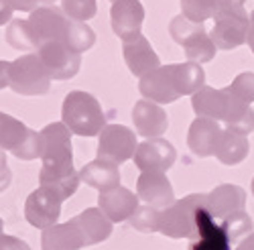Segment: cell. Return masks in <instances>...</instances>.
I'll return each mask as SVG.
<instances>
[{"instance_id": "22", "label": "cell", "mask_w": 254, "mask_h": 250, "mask_svg": "<svg viewBox=\"0 0 254 250\" xmlns=\"http://www.w3.org/2000/svg\"><path fill=\"white\" fill-rule=\"evenodd\" d=\"M246 191L240 185L222 183L207 193V210L216 220H224L236 212H244Z\"/></svg>"}, {"instance_id": "15", "label": "cell", "mask_w": 254, "mask_h": 250, "mask_svg": "<svg viewBox=\"0 0 254 250\" xmlns=\"http://www.w3.org/2000/svg\"><path fill=\"white\" fill-rule=\"evenodd\" d=\"M136 195L142 203L157 210H165L175 201V191L167 173L142 171L136 179Z\"/></svg>"}, {"instance_id": "42", "label": "cell", "mask_w": 254, "mask_h": 250, "mask_svg": "<svg viewBox=\"0 0 254 250\" xmlns=\"http://www.w3.org/2000/svg\"><path fill=\"white\" fill-rule=\"evenodd\" d=\"M248 47L252 49V53H254V25L250 27V35H248Z\"/></svg>"}, {"instance_id": "11", "label": "cell", "mask_w": 254, "mask_h": 250, "mask_svg": "<svg viewBox=\"0 0 254 250\" xmlns=\"http://www.w3.org/2000/svg\"><path fill=\"white\" fill-rule=\"evenodd\" d=\"M71 23L73 20L55 4L39 6L29 16V25L33 29V35L37 39L39 47L43 43H49V41H63V43H67Z\"/></svg>"}, {"instance_id": "38", "label": "cell", "mask_w": 254, "mask_h": 250, "mask_svg": "<svg viewBox=\"0 0 254 250\" xmlns=\"http://www.w3.org/2000/svg\"><path fill=\"white\" fill-rule=\"evenodd\" d=\"M246 0H214L216 4V14L224 10H234V8H244Z\"/></svg>"}, {"instance_id": "17", "label": "cell", "mask_w": 254, "mask_h": 250, "mask_svg": "<svg viewBox=\"0 0 254 250\" xmlns=\"http://www.w3.org/2000/svg\"><path fill=\"white\" fill-rule=\"evenodd\" d=\"M138 92L144 100H151L155 104H161V106L163 104H173L181 98L175 88L171 65H161L151 73L142 75L138 81Z\"/></svg>"}, {"instance_id": "9", "label": "cell", "mask_w": 254, "mask_h": 250, "mask_svg": "<svg viewBox=\"0 0 254 250\" xmlns=\"http://www.w3.org/2000/svg\"><path fill=\"white\" fill-rule=\"evenodd\" d=\"M138 147L136 134L124 124H106L98 134V159L122 165L134 157Z\"/></svg>"}, {"instance_id": "32", "label": "cell", "mask_w": 254, "mask_h": 250, "mask_svg": "<svg viewBox=\"0 0 254 250\" xmlns=\"http://www.w3.org/2000/svg\"><path fill=\"white\" fill-rule=\"evenodd\" d=\"M96 43V33L90 25L86 23H79V20H73L71 23V29H69V37H67V45L77 51V53H83L92 49Z\"/></svg>"}, {"instance_id": "5", "label": "cell", "mask_w": 254, "mask_h": 250, "mask_svg": "<svg viewBox=\"0 0 254 250\" xmlns=\"http://www.w3.org/2000/svg\"><path fill=\"white\" fill-rule=\"evenodd\" d=\"M169 35L175 41L177 45L183 47L187 61H193V63H207L216 57V43L211 41L209 33L205 31L203 25L191 23L189 18L175 16L171 23H169Z\"/></svg>"}, {"instance_id": "44", "label": "cell", "mask_w": 254, "mask_h": 250, "mask_svg": "<svg viewBox=\"0 0 254 250\" xmlns=\"http://www.w3.org/2000/svg\"><path fill=\"white\" fill-rule=\"evenodd\" d=\"M4 234V226H2V220H0V236Z\"/></svg>"}, {"instance_id": "19", "label": "cell", "mask_w": 254, "mask_h": 250, "mask_svg": "<svg viewBox=\"0 0 254 250\" xmlns=\"http://www.w3.org/2000/svg\"><path fill=\"white\" fill-rule=\"evenodd\" d=\"M138 205H140L138 195L134 191H130L128 187H122V185L110 187V189H106V191H100V195H98V207L114 224L130 220Z\"/></svg>"}, {"instance_id": "41", "label": "cell", "mask_w": 254, "mask_h": 250, "mask_svg": "<svg viewBox=\"0 0 254 250\" xmlns=\"http://www.w3.org/2000/svg\"><path fill=\"white\" fill-rule=\"evenodd\" d=\"M240 246L246 248V250H254V232H252L250 236H246V238L240 242Z\"/></svg>"}, {"instance_id": "23", "label": "cell", "mask_w": 254, "mask_h": 250, "mask_svg": "<svg viewBox=\"0 0 254 250\" xmlns=\"http://www.w3.org/2000/svg\"><path fill=\"white\" fill-rule=\"evenodd\" d=\"M86 248V240L79 230L77 222L71 218L69 222L55 224L41 236V250H81Z\"/></svg>"}, {"instance_id": "27", "label": "cell", "mask_w": 254, "mask_h": 250, "mask_svg": "<svg viewBox=\"0 0 254 250\" xmlns=\"http://www.w3.org/2000/svg\"><path fill=\"white\" fill-rule=\"evenodd\" d=\"M250 153V142L244 134H238V132H232V130H226L224 128V134L220 138V144H218V151H216V157L222 165H228V167H234L238 163H242Z\"/></svg>"}, {"instance_id": "28", "label": "cell", "mask_w": 254, "mask_h": 250, "mask_svg": "<svg viewBox=\"0 0 254 250\" xmlns=\"http://www.w3.org/2000/svg\"><path fill=\"white\" fill-rule=\"evenodd\" d=\"M6 43L18 51H37L39 43L29 25V18H12L6 29Z\"/></svg>"}, {"instance_id": "2", "label": "cell", "mask_w": 254, "mask_h": 250, "mask_svg": "<svg viewBox=\"0 0 254 250\" xmlns=\"http://www.w3.org/2000/svg\"><path fill=\"white\" fill-rule=\"evenodd\" d=\"M191 108L195 116L222 122L226 130L238 132V134H250L254 130L252 106L234 98L226 88L216 90V88L203 86L199 92L191 96Z\"/></svg>"}, {"instance_id": "33", "label": "cell", "mask_w": 254, "mask_h": 250, "mask_svg": "<svg viewBox=\"0 0 254 250\" xmlns=\"http://www.w3.org/2000/svg\"><path fill=\"white\" fill-rule=\"evenodd\" d=\"M61 10L71 20L88 23L90 18L96 16L98 4H96V0H61Z\"/></svg>"}, {"instance_id": "10", "label": "cell", "mask_w": 254, "mask_h": 250, "mask_svg": "<svg viewBox=\"0 0 254 250\" xmlns=\"http://www.w3.org/2000/svg\"><path fill=\"white\" fill-rule=\"evenodd\" d=\"M37 55L41 59V63L45 65L49 77L57 79V81L75 77L79 71V65H81V53L73 51L67 43H63V41L43 43L37 49Z\"/></svg>"}, {"instance_id": "36", "label": "cell", "mask_w": 254, "mask_h": 250, "mask_svg": "<svg viewBox=\"0 0 254 250\" xmlns=\"http://www.w3.org/2000/svg\"><path fill=\"white\" fill-rule=\"evenodd\" d=\"M0 250H31V246L18 236L2 234L0 236Z\"/></svg>"}, {"instance_id": "20", "label": "cell", "mask_w": 254, "mask_h": 250, "mask_svg": "<svg viewBox=\"0 0 254 250\" xmlns=\"http://www.w3.org/2000/svg\"><path fill=\"white\" fill-rule=\"evenodd\" d=\"M132 122L136 134H140L142 138H159L169 128V116L163 110V106L144 98L134 102Z\"/></svg>"}, {"instance_id": "40", "label": "cell", "mask_w": 254, "mask_h": 250, "mask_svg": "<svg viewBox=\"0 0 254 250\" xmlns=\"http://www.w3.org/2000/svg\"><path fill=\"white\" fill-rule=\"evenodd\" d=\"M8 71H10V61L0 59V90L8 88Z\"/></svg>"}, {"instance_id": "13", "label": "cell", "mask_w": 254, "mask_h": 250, "mask_svg": "<svg viewBox=\"0 0 254 250\" xmlns=\"http://www.w3.org/2000/svg\"><path fill=\"white\" fill-rule=\"evenodd\" d=\"M134 165L138 171H153V173H165L173 167L177 159V151L169 140L165 138H146L138 142L134 151Z\"/></svg>"}, {"instance_id": "45", "label": "cell", "mask_w": 254, "mask_h": 250, "mask_svg": "<svg viewBox=\"0 0 254 250\" xmlns=\"http://www.w3.org/2000/svg\"><path fill=\"white\" fill-rule=\"evenodd\" d=\"M250 25H254V10L250 12Z\"/></svg>"}, {"instance_id": "24", "label": "cell", "mask_w": 254, "mask_h": 250, "mask_svg": "<svg viewBox=\"0 0 254 250\" xmlns=\"http://www.w3.org/2000/svg\"><path fill=\"white\" fill-rule=\"evenodd\" d=\"M73 220L79 226V230L83 234V240H86V246L100 244V242L108 240L112 236L114 222L106 216L100 207H88V210H83L81 214H77Z\"/></svg>"}, {"instance_id": "3", "label": "cell", "mask_w": 254, "mask_h": 250, "mask_svg": "<svg viewBox=\"0 0 254 250\" xmlns=\"http://www.w3.org/2000/svg\"><path fill=\"white\" fill-rule=\"evenodd\" d=\"M61 122L77 136H98L106 126V114L100 102L83 90H73L63 98Z\"/></svg>"}, {"instance_id": "4", "label": "cell", "mask_w": 254, "mask_h": 250, "mask_svg": "<svg viewBox=\"0 0 254 250\" xmlns=\"http://www.w3.org/2000/svg\"><path fill=\"white\" fill-rule=\"evenodd\" d=\"M207 203V195L191 193L183 199H175L169 207L161 210V228L159 232L167 238H195L197 236V216Z\"/></svg>"}, {"instance_id": "12", "label": "cell", "mask_w": 254, "mask_h": 250, "mask_svg": "<svg viewBox=\"0 0 254 250\" xmlns=\"http://www.w3.org/2000/svg\"><path fill=\"white\" fill-rule=\"evenodd\" d=\"M61 203L63 199L55 191L39 185L25 199V218L37 230H47L57 224L61 216Z\"/></svg>"}, {"instance_id": "35", "label": "cell", "mask_w": 254, "mask_h": 250, "mask_svg": "<svg viewBox=\"0 0 254 250\" xmlns=\"http://www.w3.org/2000/svg\"><path fill=\"white\" fill-rule=\"evenodd\" d=\"M6 151L0 149V193H4L8 187H10V181H12V173H10V167H8V159H6Z\"/></svg>"}, {"instance_id": "7", "label": "cell", "mask_w": 254, "mask_h": 250, "mask_svg": "<svg viewBox=\"0 0 254 250\" xmlns=\"http://www.w3.org/2000/svg\"><path fill=\"white\" fill-rule=\"evenodd\" d=\"M0 149L20 161L41 159V132L29 128L14 116L0 112Z\"/></svg>"}, {"instance_id": "6", "label": "cell", "mask_w": 254, "mask_h": 250, "mask_svg": "<svg viewBox=\"0 0 254 250\" xmlns=\"http://www.w3.org/2000/svg\"><path fill=\"white\" fill-rule=\"evenodd\" d=\"M8 88L20 96H45L51 90V77L37 53H27L10 61Z\"/></svg>"}, {"instance_id": "25", "label": "cell", "mask_w": 254, "mask_h": 250, "mask_svg": "<svg viewBox=\"0 0 254 250\" xmlns=\"http://www.w3.org/2000/svg\"><path fill=\"white\" fill-rule=\"evenodd\" d=\"M118 167L120 165L110 163L106 159H94L79 169V179L98 191H106V189H110V187L120 185L122 177H120Z\"/></svg>"}, {"instance_id": "8", "label": "cell", "mask_w": 254, "mask_h": 250, "mask_svg": "<svg viewBox=\"0 0 254 250\" xmlns=\"http://www.w3.org/2000/svg\"><path fill=\"white\" fill-rule=\"evenodd\" d=\"M250 27H252L250 16L244 8L224 10L214 16V29H211L209 37L218 49L232 51V49H238L240 45L248 43Z\"/></svg>"}, {"instance_id": "48", "label": "cell", "mask_w": 254, "mask_h": 250, "mask_svg": "<svg viewBox=\"0 0 254 250\" xmlns=\"http://www.w3.org/2000/svg\"><path fill=\"white\" fill-rule=\"evenodd\" d=\"M110 2H112V4H114V2H118V0H110Z\"/></svg>"}, {"instance_id": "14", "label": "cell", "mask_w": 254, "mask_h": 250, "mask_svg": "<svg viewBox=\"0 0 254 250\" xmlns=\"http://www.w3.org/2000/svg\"><path fill=\"white\" fill-rule=\"evenodd\" d=\"M222 134H224L222 122L211 120V118L195 116V120L191 122V126H189V130H187L189 151H191L195 157H199V159L216 157Z\"/></svg>"}, {"instance_id": "47", "label": "cell", "mask_w": 254, "mask_h": 250, "mask_svg": "<svg viewBox=\"0 0 254 250\" xmlns=\"http://www.w3.org/2000/svg\"><path fill=\"white\" fill-rule=\"evenodd\" d=\"M234 250H246V248H242V246H240V244H238V246H236V248H234Z\"/></svg>"}, {"instance_id": "43", "label": "cell", "mask_w": 254, "mask_h": 250, "mask_svg": "<svg viewBox=\"0 0 254 250\" xmlns=\"http://www.w3.org/2000/svg\"><path fill=\"white\" fill-rule=\"evenodd\" d=\"M41 2H43L45 6H53V4L57 2V0H41Z\"/></svg>"}, {"instance_id": "34", "label": "cell", "mask_w": 254, "mask_h": 250, "mask_svg": "<svg viewBox=\"0 0 254 250\" xmlns=\"http://www.w3.org/2000/svg\"><path fill=\"white\" fill-rule=\"evenodd\" d=\"M234 98H238L244 104L254 102V73L252 71H242L234 77V81L226 88Z\"/></svg>"}, {"instance_id": "37", "label": "cell", "mask_w": 254, "mask_h": 250, "mask_svg": "<svg viewBox=\"0 0 254 250\" xmlns=\"http://www.w3.org/2000/svg\"><path fill=\"white\" fill-rule=\"evenodd\" d=\"M6 2L12 6V10H20V12H33L35 8H39L37 4L41 0H6Z\"/></svg>"}, {"instance_id": "16", "label": "cell", "mask_w": 254, "mask_h": 250, "mask_svg": "<svg viewBox=\"0 0 254 250\" xmlns=\"http://www.w3.org/2000/svg\"><path fill=\"white\" fill-rule=\"evenodd\" d=\"M122 57H124V63L128 67V71L136 75L138 79L146 73H151L153 69L161 67L159 55L155 53L151 41L142 33L130 41H122Z\"/></svg>"}, {"instance_id": "21", "label": "cell", "mask_w": 254, "mask_h": 250, "mask_svg": "<svg viewBox=\"0 0 254 250\" xmlns=\"http://www.w3.org/2000/svg\"><path fill=\"white\" fill-rule=\"evenodd\" d=\"M187 250H232V242L222 230L220 222H216V218L207 210V203L199 210L197 236L191 240Z\"/></svg>"}, {"instance_id": "46", "label": "cell", "mask_w": 254, "mask_h": 250, "mask_svg": "<svg viewBox=\"0 0 254 250\" xmlns=\"http://www.w3.org/2000/svg\"><path fill=\"white\" fill-rule=\"evenodd\" d=\"M250 189H252V195H254V177H252V183H250Z\"/></svg>"}, {"instance_id": "26", "label": "cell", "mask_w": 254, "mask_h": 250, "mask_svg": "<svg viewBox=\"0 0 254 250\" xmlns=\"http://www.w3.org/2000/svg\"><path fill=\"white\" fill-rule=\"evenodd\" d=\"M171 73L179 96H193L205 86V71L199 63H193V61L171 63Z\"/></svg>"}, {"instance_id": "29", "label": "cell", "mask_w": 254, "mask_h": 250, "mask_svg": "<svg viewBox=\"0 0 254 250\" xmlns=\"http://www.w3.org/2000/svg\"><path fill=\"white\" fill-rule=\"evenodd\" d=\"M220 226H222V230L226 232V236H228V240L232 244L246 238V236H250L254 232V220L246 212H236V214L224 218L220 222Z\"/></svg>"}, {"instance_id": "31", "label": "cell", "mask_w": 254, "mask_h": 250, "mask_svg": "<svg viewBox=\"0 0 254 250\" xmlns=\"http://www.w3.org/2000/svg\"><path fill=\"white\" fill-rule=\"evenodd\" d=\"M181 14L191 23L203 25L207 18L216 16L214 0H181Z\"/></svg>"}, {"instance_id": "30", "label": "cell", "mask_w": 254, "mask_h": 250, "mask_svg": "<svg viewBox=\"0 0 254 250\" xmlns=\"http://www.w3.org/2000/svg\"><path fill=\"white\" fill-rule=\"evenodd\" d=\"M130 226L138 232H144V234H151V232H159L161 228V210L157 207H151V205H138L136 212L132 214V218L128 220Z\"/></svg>"}, {"instance_id": "1", "label": "cell", "mask_w": 254, "mask_h": 250, "mask_svg": "<svg viewBox=\"0 0 254 250\" xmlns=\"http://www.w3.org/2000/svg\"><path fill=\"white\" fill-rule=\"evenodd\" d=\"M41 132V171L39 185L55 191L63 201L79 187V171L73 167L71 130L63 122H51Z\"/></svg>"}, {"instance_id": "18", "label": "cell", "mask_w": 254, "mask_h": 250, "mask_svg": "<svg viewBox=\"0 0 254 250\" xmlns=\"http://www.w3.org/2000/svg\"><path fill=\"white\" fill-rule=\"evenodd\" d=\"M144 20V6L138 0H118L110 8L112 31L120 41H130L140 35Z\"/></svg>"}, {"instance_id": "39", "label": "cell", "mask_w": 254, "mask_h": 250, "mask_svg": "<svg viewBox=\"0 0 254 250\" xmlns=\"http://www.w3.org/2000/svg\"><path fill=\"white\" fill-rule=\"evenodd\" d=\"M12 6L6 2V0H0V27L2 25H6V23H10L12 20Z\"/></svg>"}]
</instances>
